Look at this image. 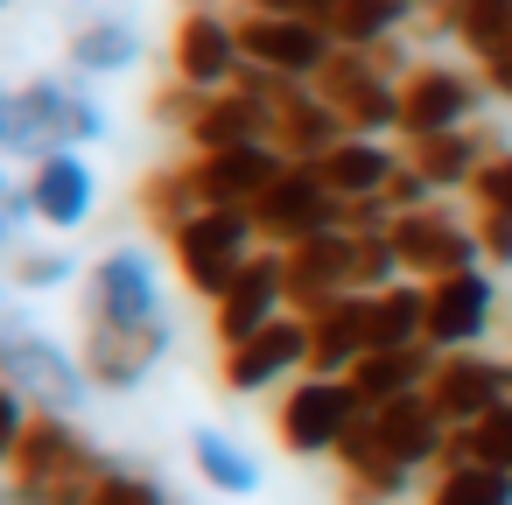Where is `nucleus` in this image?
Here are the masks:
<instances>
[{
	"label": "nucleus",
	"mask_w": 512,
	"mask_h": 505,
	"mask_svg": "<svg viewBox=\"0 0 512 505\" xmlns=\"http://www.w3.org/2000/svg\"><path fill=\"white\" fill-rule=\"evenodd\" d=\"M302 323H309V372H323V379H351V365L372 351L365 295H337V302H323V309L302 316Z\"/></svg>",
	"instance_id": "393cba45"
},
{
	"label": "nucleus",
	"mask_w": 512,
	"mask_h": 505,
	"mask_svg": "<svg viewBox=\"0 0 512 505\" xmlns=\"http://www.w3.org/2000/svg\"><path fill=\"white\" fill-rule=\"evenodd\" d=\"M183 134H190V155L267 148V106H260L246 85H225V92H204V106H197V120H190Z\"/></svg>",
	"instance_id": "5701e85b"
},
{
	"label": "nucleus",
	"mask_w": 512,
	"mask_h": 505,
	"mask_svg": "<svg viewBox=\"0 0 512 505\" xmlns=\"http://www.w3.org/2000/svg\"><path fill=\"white\" fill-rule=\"evenodd\" d=\"M393 253H400V274H407V281H442V274L484 267L470 218L442 211V197L421 204V211H400V218H393Z\"/></svg>",
	"instance_id": "1a4fd4ad"
},
{
	"label": "nucleus",
	"mask_w": 512,
	"mask_h": 505,
	"mask_svg": "<svg viewBox=\"0 0 512 505\" xmlns=\"http://www.w3.org/2000/svg\"><path fill=\"white\" fill-rule=\"evenodd\" d=\"M0 155H15V92L0 85Z\"/></svg>",
	"instance_id": "49530a36"
},
{
	"label": "nucleus",
	"mask_w": 512,
	"mask_h": 505,
	"mask_svg": "<svg viewBox=\"0 0 512 505\" xmlns=\"http://www.w3.org/2000/svg\"><path fill=\"white\" fill-rule=\"evenodd\" d=\"M190 190L204 211H253L260 190L281 176V155L274 148H218V155H190Z\"/></svg>",
	"instance_id": "6ab92c4d"
},
{
	"label": "nucleus",
	"mask_w": 512,
	"mask_h": 505,
	"mask_svg": "<svg viewBox=\"0 0 512 505\" xmlns=\"http://www.w3.org/2000/svg\"><path fill=\"white\" fill-rule=\"evenodd\" d=\"M435 372V344H379L351 365V386L365 393V407L379 400H400V393H421Z\"/></svg>",
	"instance_id": "cd10ccee"
},
{
	"label": "nucleus",
	"mask_w": 512,
	"mask_h": 505,
	"mask_svg": "<svg viewBox=\"0 0 512 505\" xmlns=\"http://www.w3.org/2000/svg\"><path fill=\"white\" fill-rule=\"evenodd\" d=\"M274 316H288V260H281V246H260L232 274V288L211 302V337L225 351V344H246L253 330H267Z\"/></svg>",
	"instance_id": "f8f14e48"
},
{
	"label": "nucleus",
	"mask_w": 512,
	"mask_h": 505,
	"mask_svg": "<svg viewBox=\"0 0 512 505\" xmlns=\"http://www.w3.org/2000/svg\"><path fill=\"white\" fill-rule=\"evenodd\" d=\"M358 421H365V393H358L351 379L302 372V379H288V393L274 400V442H281L288 456H337Z\"/></svg>",
	"instance_id": "39448f33"
},
{
	"label": "nucleus",
	"mask_w": 512,
	"mask_h": 505,
	"mask_svg": "<svg viewBox=\"0 0 512 505\" xmlns=\"http://www.w3.org/2000/svg\"><path fill=\"white\" fill-rule=\"evenodd\" d=\"M281 260H288V309H295V316H316L323 302L358 295L351 232H344V225H337V232H316V239H302V246H288Z\"/></svg>",
	"instance_id": "aec40b11"
},
{
	"label": "nucleus",
	"mask_w": 512,
	"mask_h": 505,
	"mask_svg": "<svg viewBox=\"0 0 512 505\" xmlns=\"http://www.w3.org/2000/svg\"><path fill=\"white\" fill-rule=\"evenodd\" d=\"M197 106H204V92L176 78V85H162V92L148 99V120H155V127H190V120H197Z\"/></svg>",
	"instance_id": "a19ab883"
},
{
	"label": "nucleus",
	"mask_w": 512,
	"mask_h": 505,
	"mask_svg": "<svg viewBox=\"0 0 512 505\" xmlns=\"http://www.w3.org/2000/svg\"><path fill=\"white\" fill-rule=\"evenodd\" d=\"M190 463H197V477H204L211 491H225V498H253V491H260V456H253L246 442L218 435V428H197V435H190Z\"/></svg>",
	"instance_id": "7c9ffc66"
},
{
	"label": "nucleus",
	"mask_w": 512,
	"mask_h": 505,
	"mask_svg": "<svg viewBox=\"0 0 512 505\" xmlns=\"http://www.w3.org/2000/svg\"><path fill=\"white\" fill-rule=\"evenodd\" d=\"M29 421H36V407H29V393L22 386H8L0 379V470L15 463V449H22V435H29Z\"/></svg>",
	"instance_id": "ea45409f"
},
{
	"label": "nucleus",
	"mask_w": 512,
	"mask_h": 505,
	"mask_svg": "<svg viewBox=\"0 0 512 505\" xmlns=\"http://www.w3.org/2000/svg\"><path fill=\"white\" fill-rule=\"evenodd\" d=\"M106 463H113V456H99V449L78 435L71 414L36 407V421H29V435H22V449H15V463H8V498H15V505H85V498L99 491Z\"/></svg>",
	"instance_id": "f257e3e1"
},
{
	"label": "nucleus",
	"mask_w": 512,
	"mask_h": 505,
	"mask_svg": "<svg viewBox=\"0 0 512 505\" xmlns=\"http://www.w3.org/2000/svg\"><path fill=\"white\" fill-rule=\"evenodd\" d=\"M85 141H106V106H99L85 85L29 78V85L15 92V155L43 162V155L85 148Z\"/></svg>",
	"instance_id": "423d86ee"
},
{
	"label": "nucleus",
	"mask_w": 512,
	"mask_h": 505,
	"mask_svg": "<svg viewBox=\"0 0 512 505\" xmlns=\"http://www.w3.org/2000/svg\"><path fill=\"white\" fill-rule=\"evenodd\" d=\"M491 148H498V141H484L477 127H449V134H414V141H400V155L428 176L435 197L470 190V176H477V162H484Z\"/></svg>",
	"instance_id": "a878e982"
},
{
	"label": "nucleus",
	"mask_w": 512,
	"mask_h": 505,
	"mask_svg": "<svg viewBox=\"0 0 512 505\" xmlns=\"http://www.w3.org/2000/svg\"><path fill=\"white\" fill-rule=\"evenodd\" d=\"M36 218V204H29V183H15V176H0V253H8L15 239H22V225Z\"/></svg>",
	"instance_id": "37998d69"
},
{
	"label": "nucleus",
	"mask_w": 512,
	"mask_h": 505,
	"mask_svg": "<svg viewBox=\"0 0 512 505\" xmlns=\"http://www.w3.org/2000/svg\"><path fill=\"white\" fill-rule=\"evenodd\" d=\"M414 64L400 57V43H372V50H330V64L316 71L323 106L344 120V134H400V78Z\"/></svg>",
	"instance_id": "f03ea898"
},
{
	"label": "nucleus",
	"mask_w": 512,
	"mask_h": 505,
	"mask_svg": "<svg viewBox=\"0 0 512 505\" xmlns=\"http://www.w3.org/2000/svg\"><path fill=\"white\" fill-rule=\"evenodd\" d=\"M421 288H428V344L435 351H477V337L498 316L491 267H463V274H442V281H421Z\"/></svg>",
	"instance_id": "f3484780"
},
{
	"label": "nucleus",
	"mask_w": 512,
	"mask_h": 505,
	"mask_svg": "<svg viewBox=\"0 0 512 505\" xmlns=\"http://www.w3.org/2000/svg\"><path fill=\"white\" fill-rule=\"evenodd\" d=\"M0 379L22 386L36 407L50 414H78L92 379H85V358H71L64 344H50L29 316H15L8 302H0Z\"/></svg>",
	"instance_id": "7ed1b4c3"
},
{
	"label": "nucleus",
	"mask_w": 512,
	"mask_h": 505,
	"mask_svg": "<svg viewBox=\"0 0 512 505\" xmlns=\"http://www.w3.org/2000/svg\"><path fill=\"white\" fill-rule=\"evenodd\" d=\"M442 463H491V470H512V400H498V407L477 414L470 428H449ZM442 463H435V470H442Z\"/></svg>",
	"instance_id": "473e14b6"
},
{
	"label": "nucleus",
	"mask_w": 512,
	"mask_h": 505,
	"mask_svg": "<svg viewBox=\"0 0 512 505\" xmlns=\"http://www.w3.org/2000/svg\"><path fill=\"white\" fill-rule=\"evenodd\" d=\"M64 281H71V253H57V246H29V253H15V267H8V288H22V295L64 288Z\"/></svg>",
	"instance_id": "e433bc0d"
},
{
	"label": "nucleus",
	"mask_w": 512,
	"mask_h": 505,
	"mask_svg": "<svg viewBox=\"0 0 512 505\" xmlns=\"http://www.w3.org/2000/svg\"><path fill=\"white\" fill-rule=\"evenodd\" d=\"M456 43H463L477 64H498V57H512V0H470V15H463Z\"/></svg>",
	"instance_id": "c9c22d12"
},
{
	"label": "nucleus",
	"mask_w": 512,
	"mask_h": 505,
	"mask_svg": "<svg viewBox=\"0 0 512 505\" xmlns=\"http://www.w3.org/2000/svg\"><path fill=\"white\" fill-rule=\"evenodd\" d=\"M393 169H400V148H386L379 134H344L323 162H316V176L344 197V204H358V197H379L386 183H393Z\"/></svg>",
	"instance_id": "bb28decb"
},
{
	"label": "nucleus",
	"mask_w": 512,
	"mask_h": 505,
	"mask_svg": "<svg viewBox=\"0 0 512 505\" xmlns=\"http://www.w3.org/2000/svg\"><path fill=\"white\" fill-rule=\"evenodd\" d=\"M428 407L449 428H470L477 414H491L498 400H512V358H484V351H435L428 372Z\"/></svg>",
	"instance_id": "2eb2a0df"
},
{
	"label": "nucleus",
	"mask_w": 512,
	"mask_h": 505,
	"mask_svg": "<svg viewBox=\"0 0 512 505\" xmlns=\"http://www.w3.org/2000/svg\"><path fill=\"white\" fill-rule=\"evenodd\" d=\"M463 15H470V0H421V15H414V22H421L428 36H456Z\"/></svg>",
	"instance_id": "c03bdc74"
},
{
	"label": "nucleus",
	"mask_w": 512,
	"mask_h": 505,
	"mask_svg": "<svg viewBox=\"0 0 512 505\" xmlns=\"http://www.w3.org/2000/svg\"><path fill=\"white\" fill-rule=\"evenodd\" d=\"M330 463H337V498L344 505H400V491L414 484V470L400 456H386L365 428H351Z\"/></svg>",
	"instance_id": "b1692460"
},
{
	"label": "nucleus",
	"mask_w": 512,
	"mask_h": 505,
	"mask_svg": "<svg viewBox=\"0 0 512 505\" xmlns=\"http://www.w3.org/2000/svg\"><path fill=\"white\" fill-rule=\"evenodd\" d=\"M470 232H477L484 267H512V218H498V211H470Z\"/></svg>",
	"instance_id": "79ce46f5"
},
{
	"label": "nucleus",
	"mask_w": 512,
	"mask_h": 505,
	"mask_svg": "<svg viewBox=\"0 0 512 505\" xmlns=\"http://www.w3.org/2000/svg\"><path fill=\"white\" fill-rule=\"evenodd\" d=\"M239 50L253 71H274V78H302L316 85V71L330 64V29L323 22H302V15H239Z\"/></svg>",
	"instance_id": "4468645a"
},
{
	"label": "nucleus",
	"mask_w": 512,
	"mask_h": 505,
	"mask_svg": "<svg viewBox=\"0 0 512 505\" xmlns=\"http://www.w3.org/2000/svg\"><path fill=\"white\" fill-rule=\"evenodd\" d=\"M134 64H141V29L120 22V15H99V22H85L71 36V71L78 78H120Z\"/></svg>",
	"instance_id": "c85d7f7f"
},
{
	"label": "nucleus",
	"mask_w": 512,
	"mask_h": 505,
	"mask_svg": "<svg viewBox=\"0 0 512 505\" xmlns=\"http://www.w3.org/2000/svg\"><path fill=\"white\" fill-rule=\"evenodd\" d=\"M85 323H169L162 316V274L141 246H113V253L92 260Z\"/></svg>",
	"instance_id": "9d476101"
},
{
	"label": "nucleus",
	"mask_w": 512,
	"mask_h": 505,
	"mask_svg": "<svg viewBox=\"0 0 512 505\" xmlns=\"http://www.w3.org/2000/svg\"><path fill=\"white\" fill-rule=\"evenodd\" d=\"M239 85L267 106V148L281 155V162H323L337 141H344V120L323 106V92L316 85H302V78H274V71H239Z\"/></svg>",
	"instance_id": "0eeeda50"
},
{
	"label": "nucleus",
	"mask_w": 512,
	"mask_h": 505,
	"mask_svg": "<svg viewBox=\"0 0 512 505\" xmlns=\"http://www.w3.org/2000/svg\"><path fill=\"white\" fill-rule=\"evenodd\" d=\"M484 78L456 71V64H414L400 78V141L414 134H449V127H470L477 106H484Z\"/></svg>",
	"instance_id": "9b49d317"
},
{
	"label": "nucleus",
	"mask_w": 512,
	"mask_h": 505,
	"mask_svg": "<svg viewBox=\"0 0 512 505\" xmlns=\"http://www.w3.org/2000/svg\"><path fill=\"white\" fill-rule=\"evenodd\" d=\"M470 211H498L512 218V148H491L470 176Z\"/></svg>",
	"instance_id": "4c0bfd02"
},
{
	"label": "nucleus",
	"mask_w": 512,
	"mask_h": 505,
	"mask_svg": "<svg viewBox=\"0 0 512 505\" xmlns=\"http://www.w3.org/2000/svg\"><path fill=\"white\" fill-rule=\"evenodd\" d=\"M253 253H260V225H253V211H190V218L169 232V260H176V274H183V288L204 295V302H218V295L232 288V274H239Z\"/></svg>",
	"instance_id": "20e7f679"
},
{
	"label": "nucleus",
	"mask_w": 512,
	"mask_h": 505,
	"mask_svg": "<svg viewBox=\"0 0 512 505\" xmlns=\"http://www.w3.org/2000/svg\"><path fill=\"white\" fill-rule=\"evenodd\" d=\"M484 85H491L498 99H512V57H498V64H484Z\"/></svg>",
	"instance_id": "de8ad7c7"
},
{
	"label": "nucleus",
	"mask_w": 512,
	"mask_h": 505,
	"mask_svg": "<svg viewBox=\"0 0 512 505\" xmlns=\"http://www.w3.org/2000/svg\"><path fill=\"white\" fill-rule=\"evenodd\" d=\"M134 204H141V225H148V232H162V239H169L190 211H204V204H197V190H190V169H183V162L148 169V176H141V190H134Z\"/></svg>",
	"instance_id": "72a5a7b5"
},
{
	"label": "nucleus",
	"mask_w": 512,
	"mask_h": 505,
	"mask_svg": "<svg viewBox=\"0 0 512 505\" xmlns=\"http://www.w3.org/2000/svg\"><path fill=\"white\" fill-rule=\"evenodd\" d=\"M85 505H169V498H162V484H155L148 470H134V463H106V477H99V491H92Z\"/></svg>",
	"instance_id": "58836bf2"
},
{
	"label": "nucleus",
	"mask_w": 512,
	"mask_h": 505,
	"mask_svg": "<svg viewBox=\"0 0 512 505\" xmlns=\"http://www.w3.org/2000/svg\"><path fill=\"white\" fill-rule=\"evenodd\" d=\"M239 8H253V15H302V22H323V29H330V8H337V0H239Z\"/></svg>",
	"instance_id": "a18cd8bd"
},
{
	"label": "nucleus",
	"mask_w": 512,
	"mask_h": 505,
	"mask_svg": "<svg viewBox=\"0 0 512 505\" xmlns=\"http://www.w3.org/2000/svg\"><path fill=\"white\" fill-rule=\"evenodd\" d=\"M295 372H309V323H302L295 309L274 316L267 330H253L246 344H225V351H218L225 393H274V386L295 379Z\"/></svg>",
	"instance_id": "ddd939ff"
},
{
	"label": "nucleus",
	"mask_w": 512,
	"mask_h": 505,
	"mask_svg": "<svg viewBox=\"0 0 512 505\" xmlns=\"http://www.w3.org/2000/svg\"><path fill=\"white\" fill-rule=\"evenodd\" d=\"M414 15H421V0H337L330 8V43H344V50L393 43Z\"/></svg>",
	"instance_id": "2f4dec72"
},
{
	"label": "nucleus",
	"mask_w": 512,
	"mask_h": 505,
	"mask_svg": "<svg viewBox=\"0 0 512 505\" xmlns=\"http://www.w3.org/2000/svg\"><path fill=\"white\" fill-rule=\"evenodd\" d=\"M253 225H260V246H302L316 232H337L344 225V197L316 176V162H281V176L260 190L253 204Z\"/></svg>",
	"instance_id": "6e6552de"
},
{
	"label": "nucleus",
	"mask_w": 512,
	"mask_h": 505,
	"mask_svg": "<svg viewBox=\"0 0 512 505\" xmlns=\"http://www.w3.org/2000/svg\"><path fill=\"white\" fill-rule=\"evenodd\" d=\"M365 330H372V351L379 344H428V288L421 281L372 288L365 295Z\"/></svg>",
	"instance_id": "c756f323"
},
{
	"label": "nucleus",
	"mask_w": 512,
	"mask_h": 505,
	"mask_svg": "<svg viewBox=\"0 0 512 505\" xmlns=\"http://www.w3.org/2000/svg\"><path fill=\"white\" fill-rule=\"evenodd\" d=\"M169 64H176V78L197 85V92H225V85H239V71H246L239 22H225L218 8H190V15L176 22Z\"/></svg>",
	"instance_id": "a211bd4d"
},
{
	"label": "nucleus",
	"mask_w": 512,
	"mask_h": 505,
	"mask_svg": "<svg viewBox=\"0 0 512 505\" xmlns=\"http://www.w3.org/2000/svg\"><path fill=\"white\" fill-rule=\"evenodd\" d=\"M29 204H36V225L50 232H78L99 204V176L78 148H57L43 162H29Z\"/></svg>",
	"instance_id": "4be33fe9"
},
{
	"label": "nucleus",
	"mask_w": 512,
	"mask_h": 505,
	"mask_svg": "<svg viewBox=\"0 0 512 505\" xmlns=\"http://www.w3.org/2000/svg\"><path fill=\"white\" fill-rule=\"evenodd\" d=\"M85 379L106 393H134L169 358V323H85Z\"/></svg>",
	"instance_id": "dca6fc26"
},
{
	"label": "nucleus",
	"mask_w": 512,
	"mask_h": 505,
	"mask_svg": "<svg viewBox=\"0 0 512 505\" xmlns=\"http://www.w3.org/2000/svg\"><path fill=\"white\" fill-rule=\"evenodd\" d=\"M421 505H512V470H491V463H442Z\"/></svg>",
	"instance_id": "f704fd0d"
},
{
	"label": "nucleus",
	"mask_w": 512,
	"mask_h": 505,
	"mask_svg": "<svg viewBox=\"0 0 512 505\" xmlns=\"http://www.w3.org/2000/svg\"><path fill=\"white\" fill-rule=\"evenodd\" d=\"M386 456H400L407 470H435L442 463V442H449V421L428 407V393H400V400H379V407H365V421H358Z\"/></svg>",
	"instance_id": "412c9836"
}]
</instances>
